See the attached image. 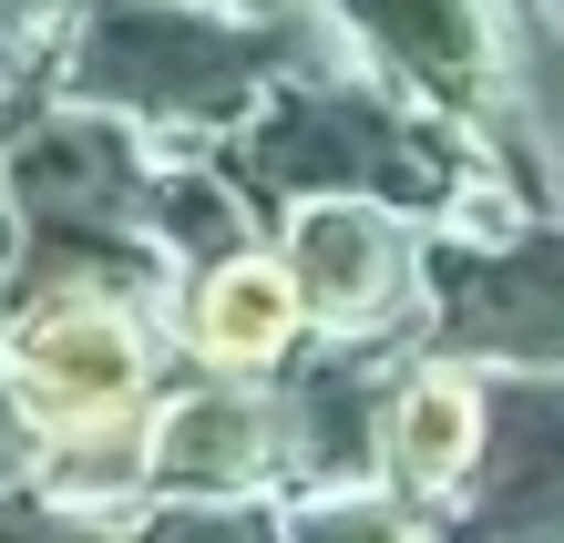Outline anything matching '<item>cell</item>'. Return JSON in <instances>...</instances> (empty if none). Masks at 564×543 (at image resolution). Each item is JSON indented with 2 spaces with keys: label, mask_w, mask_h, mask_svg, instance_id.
<instances>
[{
  "label": "cell",
  "mask_w": 564,
  "mask_h": 543,
  "mask_svg": "<svg viewBox=\"0 0 564 543\" xmlns=\"http://www.w3.org/2000/svg\"><path fill=\"white\" fill-rule=\"evenodd\" d=\"M442 543H564V369H492V452Z\"/></svg>",
  "instance_id": "8992f818"
},
{
  "label": "cell",
  "mask_w": 564,
  "mask_h": 543,
  "mask_svg": "<svg viewBox=\"0 0 564 543\" xmlns=\"http://www.w3.org/2000/svg\"><path fill=\"white\" fill-rule=\"evenodd\" d=\"M216 154L237 164V185L268 206V226L288 206H308V195H370V206H401L421 226H452L503 175L462 113L401 104V93L370 83V73H297V83H278Z\"/></svg>",
  "instance_id": "6da1fadb"
},
{
  "label": "cell",
  "mask_w": 564,
  "mask_h": 543,
  "mask_svg": "<svg viewBox=\"0 0 564 543\" xmlns=\"http://www.w3.org/2000/svg\"><path fill=\"white\" fill-rule=\"evenodd\" d=\"M288 543H442V513H421L411 492L359 482V492H297Z\"/></svg>",
  "instance_id": "30bf717a"
},
{
  "label": "cell",
  "mask_w": 564,
  "mask_h": 543,
  "mask_svg": "<svg viewBox=\"0 0 564 543\" xmlns=\"http://www.w3.org/2000/svg\"><path fill=\"white\" fill-rule=\"evenodd\" d=\"M42 471V421H31V400L11 380V349H0V482H31Z\"/></svg>",
  "instance_id": "4fadbf2b"
},
{
  "label": "cell",
  "mask_w": 564,
  "mask_h": 543,
  "mask_svg": "<svg viewBox=\"0 0 564 543\" xmlns=\"http://www.w3.org/2000/svg\"><path fill=\"white\" fill-rule=\"evenodd\" d=\"M513 31H564V0H503Z\"/></svg>",
  "instance_id": "5bb4252c"
},
{
  "label": "cell",
  "mask_w": 564,
  "mask_h": 543,
  "mask_svg": "<svg viewBox=\"0 0 564 543\" xmlns=\"http://www.w3.org/2000/svg\"><path fill=\"white\" fill-rule=\"evenodd\" d=\"M0 185H11V226L42 247H154L164 154L144 123L104 104H52L0 144Z\"/></svg>",
  "instance_id": "7a4b0ae2"
},
{
  "label": "cell",
  "mask_w": 564,
  "mask_h": 543,
  "mask_svg": "<svg viewBox=\"0 0 564 543\" xmlns=\"http://www.w3.org/2000/svg\"><path fill=\"white\" fill-rule=\"evenodd\" d=\"M318 338H431V226L370 195H308L278 216Z\"/></svg>",
  "instance_id": "277c9868"
},
{
  "label": "cell",
  "mask_w": 564,
  "mask_h": 543,
  "mask_svg": "<svg viewBox=\"0 0 564 543\" xmlns=\"http://www.w3.org/2000/svg\"><path fill=\"white\" fill-rule=\"evenodd\" d=\"M164 328H175L185 369H226V380H278V369L318 338V328H308V297H297V267H288L278 236L185 267Z\"/></svg>",
  "instance_id": "52a82bcc"
},
{
  "label": "cell",
  "mask_w": 564,
  "mask_h": 543,
  "mask_svg": "<svg viewBox=\"0 0 564 543\" xmlns=\"http://www.w3.org/2000/svg\"><path fill=\"white\" fill-rule=\"evenodd\" d=\"M134 543H288L278 492H154L134 513Z\"/></svg>",
  "instance_id": "8fae6325"
},
{
  "label": "cell",
  "mask_w": 564,
  "mask_h": 543,
  "mask_svg": "<svg viewBox=\"0 0 564 543\" xmlns=\"http://www.w3.org/2000/svg\"><path fill=\"white\" fill-rule=\"evenodd\" d=\"M11 247H21V226H11V185H0V267H11Z\"/></svg>",
  "instance_id": "9a60e30c"
},
{
  "label": "cell",
  "mask_w": 564,
  "mask_h": 543,
  "mask_svg": "<svg viewBox=\"0 0 564 543\" xmlns=\"http://www.w3.org/2000/svg\"><path fill=\"white\" fill-rule=\"evenodd\" d=\"M492 452V369L482 359H452V349H421L390 390V441H380V482L411 492L421 513H452L473 492V471Z\"/></svg>",
  "instance_id": "9c48e42d"
},
{
  "label": "cell",
  "mask_w": 564,
  "mask_h": 543,
  "mask_svg": "<svg viewBox=\"0 0 564 543\" xmlns=\"http://www.w3.org/2000/svg\"><path fill=\"white\" fill-rule=\"evenodd\" d=\"M0 543H134V513H93L42 482H0Z\"/></svg>",
  "instance_id": "7c38bea8"
},
{
  "label": "cell",
  "mask_w": 564,
  "mask_h": 543,
  "mask_svg": "<svg viewBox=\"0 0 564 543\" xmlns=\"http://www.w3.org/2000/svg\"><path fill=\"white\" fill-rule=\"evenodd\" d=\"M154 492H288V421L278 380L195 369L154 400Z\"/></svg>",
  "instance_id": "ba28073f"
},
{
  "label": "cell",
  "mask_w": 564,
  "mask_h": 543,
  "mask_svg": "<svg viewBox=\"0 0 564 543\" xmlns=\"http://www.w3.org/2000/svg\"><path fill=\"white\" fill-rule=\"evenodd\" d=\"M431 349L482 369H564V216L431 226Z\"/></svg>",
  "instance_id": "3957f363"
},
{
  "label": "cell",
  "mask_w": 564,
  "mask_h": 543,
  "mask_svg": "<svg viewBox=\"0 0 564 543\" xmlns=\"http://www.w3.org/2000/svg\"><path fill=\"white\" fill-rule=\"evenodd\" d=\"M431 338H308L278 369V421H288V492H359L380 482L390 390Z\"/></svg>",
  "instance_id": "5b68a950"
}]
</instances>
